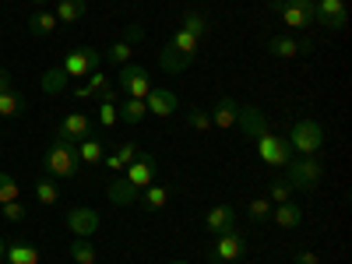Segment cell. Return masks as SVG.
<instances>
[{
	"label": "cell",
	"mask_w": 352,
	"mask_h": 264,
	"mask_svg": "<svg viewBox=\"0 0 352 264\" xmlns=\"http://www.w3.org/2000/svg\"><path fill=\"white\" fill-rule=\"evenodd\" d=\"M208 116H212V127H219V131H229V127H236V116H240V102L232 99V96H222V99L215 102V109H212Z\"/></svg>",
	"instance_id": "2e32d148"
},
{
	"label": "cell",
	"mask_w": 352,
	"mask_h": 264,
	"mask_svg": "<svg viewBox=\"0 0 352 264\" xmlns=\"http://www.w3.org/2000/svg\"><path fill=\"white\" fill-rule=\"evenodd\" d=\"M0 212H4V219H8V222H21V219H28L21 197H18V201H8V204H0Z\"/></svg>",
	"instance_id": "f35d334b"
},
{
	"label": "cell",
	"mask_w": 352,
	"mask_h": 264,
	"mask_svg": "<svg viewBox=\"0 0 352 264\" xmlns=\"http://www.w3.org/2000/svg\"><path fill=\"white\" fill-rule=\"evenodd\" d=\"M187 127L190 131H197V134H204V131H212V116L204 113V109H187Z\"/></svg>",
	"instance_id": "836d02e7"
},
{
	"label": "cell",
	"mask_w": 352,
	"mask_h": 264,
	"mask_svg": "<svg viewBox=\"0 0 352 264\" xmlns=\"http://www.w3.org/2000/svg\"><path fill=\"white\" fill-rule=\"evenodd\" d=\"M67 229L74 232V236H92V232L99 229V212L96 208H71L67 212Z\"/></svg>",
	"instance_id": "7c38bea8"
},
{
	"label": "cell",
	"mask_w": 352,
	"mask_h": 264,
	"mask_svg": "<svg viewBox=\"0 0 352 264\" xmlns=\"http://www.w3.org/2000/svg\"><path fill=\"white\" fill-rule=\"evenodd\" d=\"M169 46H173L176 53H184L187 60H194V56H197V46H201V39H194L190 32H184V28H180V32H173Z\"/></svg>",
	"instance_id": "f546056e"
},
{
	"label": "cell",
	"mask_w": 352,
	"mask_h": 264,
	"mask_svg": "<svg viewBox=\"0 0 352 264\" xmlns=\"http://www.w3.org/2000/svg\"><path fill=\"white\" fill-rule=\"evenodd\" d=\"M99 124H102L106 131L116 124V106H113V102H99Z\"/></svg>",
	"instance_id": "ab89813d"
},
{
	"label": "cell",
	"mask_w": 352,
	"mask_h": 264,
	"mask_svg": "<svg viewBox=\"0 0 352 264\" xmlns=\"http://www.w3.org/2000/svg\"><path fill=\"white\" fill-rule=\"evenodd\" d=\"M141 204L148 212H159V208H166V201H169V187L166 184H148V187H141Z\"/></svg>",
	"instance_id": "603a6c76"
},
{
	"label": "cell",
	"mask_w": 352,
	"mask_h": 264,
	"mask_svg": "<svg viewBox=\"0 0 352 264\" xmlns=\"http://www.w3.org/2000/svg\"><path fill=\"white\" fill-rule=\"evenodd\" d=\"M236 127L243 131V138H247V144L254 148V141L268 131V120H264V113L257 109V106H240V116H236Z\"/></svg>",
	"instance_id": "8fae6325"
},
{
	"label": "cell",
	"mask_w": 352,
	"mask_h": 264,
	"mask_svg": "<svg viewBox=\"0 0 352 264\" xmlns=\"http://www.w3.org/2000/svg\"><path fill=\"white\" fill-rule=\"evenodd\" d=\"M116 85H120V92L127 96V99H144L152 92V74L144 71L141 64H124L120 67V74H116Z\"/></svg>",
	"instance_id": "8992f818"
},
{
	"label": "cell",
	"mask_w": 352,
	"mask_h": 264,
	"mask_svg": "<svg viewBox=\"0 0 352 264\" xmlns=\"http://www.w3.org/2000/svg\"><path fill=\"white\" fill-rule=\"evenodd\" d=\"M56 197H60V190H56L53 180H39L36 184V201L39 204H56Z\"/></svg>",
	"instance_id": "8d00e7d4"
},
{
	"label": "cell",
	"mask_w": 352,
	"mask_h": 264,
	"mask_svg": "<svg viewBox=\"0 0 352 264\" xmlns=\"http://www.w3.org/2000/svg\"><path fill=\"white\" fill-rule=\"evenodd\" d=\"M85 11H88V4L85 0H56V21H78V18H85Z\"/></svg>",
	"instance_id": "484cf974"
},
{
	"label": "cell",
	"mask_w": 352,
	"mask_h": 264,
	"mask_svg": "<svg viewBox=\"0 0 352 264\" xmlns=\"http://www.w3.org/2000/svg\"><path fill=\"white\" fill-rule=\"evenodd\" d=\"M78 159L88 162V166H99V162H102V141H99L96 134L85 138V141H78Z\"/></svg>",
	"instance_id": "83f0119b"
},
{
	"label": "cell",
	"mask_w": 352,
	"mask_h": 264,
	"mask_svg": "<svg viewBox=\"0 0 352 264\" xmlns=\"http://www.w3.org/2000/svg\"><path fill=\"white\" fill-rule=\"evenodd\" d=\"M272 11L282 18L285 28H292V32L314 25V4L310 0H272Z\"/></svg>",
	"instance_id": "5b68a950"
},
{
	"label": "cell",
	"mask_w": 352,
	"mask_h": 264,
	"mask_svg": "<svg viewBox=\"0 0 352 264\" xmlns=\"http://www.w3.org/2000/svg\"><path fill=\"white\" fill-rule=\"evenodd\" d=\"M78 99H96V92H92V88H88V85H78V92H74Z\"/></svg>",
	"instance_id": "f6af8a7d"
},
{
	"label": "cell",
	"mask_w": 352,
	"mask_h": 264,
	"mask_svg": "<svg viewBox=\"0 0 352 264\" xmlns=\"http://www.w3.org/2000/svg\"><path fill=\"white\" fill-rule=\"evenodd\" d=\"M113 155L120 159V166L127 169V166L138 159V144H134V141H120V144H116V152H113Z\"/></svg>",
	"instance_id": "74e56055"
},
{
	"label": "cell",
	"mask_w": 352,
	"mask_h": 264,
	"mask_svg": "<svg viewBox=\"0 0 352 264\" xmlns=\"http://www.w3.org/2000/svg\"><path fill=\"white\" fill-rule=\"evenodd\" d=\"M138 194H141V190L127 180V176H120V180H113V184L106 187V197L116 204V208H127V204H134V201H138Z\"/></svg>",
	"instance_id": "ac0fdd59"
},
{
	"label": "cell",
	"mask_w": 352,
	"mask_h": 264,
	"mask_svg": "<svg viewBox=\"0 0 352 264\" xmlns=\"http://www.w3.org/2000/svg\"><path fill=\"white\" fill-rule=\"evenodd\" d=\"M184 32H190L194 39H204L208 36V18H204L201 11H187L184 14Z\"/></svg>",
	"instance_id": "4dcf8cb0"
},
{
	"label": "cell",
	"mask_w": 352,
	"mask_h": 264,
	"mask_svg": "<svg viewBox=\"0 0 352 264\" xmlns=\"http://www.w3.org/2000/svg\"><path fill=\"white\" fill-rule=\"evenodd\" d=\"M144 106H148L152 116H173L180 109V99H176V92H169V88H152V92L144 96Z\"/></svg>",
	"instance_id": "9a60e30c"
},
{
	"label": "cell",
	"mask_w": 352,
	"mask_h": 264,
	"mask_svg": "<svg viewBox=\"0 0 352 264\" xmlns=\"http://www.w3.org/2000/svg\"><path fill=\"white\" fill-rule=\"evenodd\" d=\"M243 247H247V236L232 226V229H226V232H219L215 236V247L208 250V261L212 264H232L240 254H243Z\"/></svg>",
	"instance_id": "52a82bcc"
},
{
	"label": "cell",
	"mask_w": 352,
	"mask_h": 264,
	"mask_svg": "<svg viewBox=\"0 0 352 264\" xmlns=\"http://www.w3.org/2000/svg\"><path fill=\"white\" fill-rule=\"evenodd\" d=\"M106 166H109L113 173H124V166H120V159H116V155H106Z\"/></svg>",
	"instance_id": "bcb514c9"
},
{
	"label": "cell",
	"mask_w": 352,
	"mask_h": 264,
	"mask_svg": "<svg viewBox=\"0 0 352 264\" xmlns=\"http://www.w3.org/2000/svg\"><path fill=\"white\" fill-rule=\"evenodd\" d=\"M67 254H71V261H74V264H96V261H99V250H96L92 243H88L85 236H74V243H71V250H67Z\"/></svg>",
	"instance_id": "4316f807"
},
{
	"label": "cell",
	"mask_w": 352,
	"mask_h": 264,
	"mask_svg": "<svg viewBox=\"0 0 352 264\" xmlns=\"http://www.w3.org/2000/svg\"><path fill=\"white\" fill-rule=\"evenodd\" d=\"M310 4H317V0H310Z\"/></svg>",
	"instance_id": "f907efd6"
},
{
	"label": "cell",
	"mask_w": 352,
	"mask_h": 264,
	"mask_svg": "<svg viewBox=\"0 0 352 264\" xmlns=\"http://www.w3.org/2000/svg\"><path fill=\"white\" fill-rule=\"evenodd\" d=\"M159 67H162L166 74H184V71L190 67V60H187L184 53H176V50L166 43V46L159 50Z\"/></svg>",
	"instance_id": "7402d4cb"
},
{
	"label": "cell",
	"mask_w": 352,
	"mask_h": 264,
	"mask_svg": "<svg viewBox=\"0 0 352 264\" xmlns=\"http://www.w3.org/2000/svg\"><path fill=\"white\" fill-rule=\"evenodd\" d=\"M272 208H275V204H272L268 197H254V201L247 204V219H250L254 226H264V222H272Z\"/></svg>",
	"instance_id": "f1b7e54d"
},
{
	"label": "cell",
	"mask_w": 352,
	"mask_h": 264,
	"mask_svg": "<svg viewBox=\"0 0 352 264\" xmlns=\"http://www.w3.org/2000/svg\"><path fill=\"white\" fill-rule=\"evenodd\" d=\"M32 4H39V8H43V4H50V0H32Z\"/></svg>",
	"instance_id": "c3c4849f"
},
{
	"label": "cell",
	"mask_w": 352,
	"mask_h": 264,
	"mask_svg": "<svg viewBox=\"0 0 352 264\" xmlns=\"http://www.w3.org/2000/svg\"><path fill=\"white\" fill-rule=\"evenodd\" d=\"M268 50H272V56H278V60H289V56H300V53H310L314 50V43L303 36V39H292V36H275V39H268Z\"/></svg>",
	"instance_id": "5bb4252c"
},
{
	"label": "cell",
	"mask_w": 352,
	"mask_h": 264,
	"mask_svg": "<svg viewBox=\"0 0 352 264\" xmlns=\"http://www.w3.org/2000/svg\"><path fill=\"white\" fill-rule=\"evenodd\" d=\"M56 25H60V21H56V14H53V11H43V8H39V11L32 14V18H28V32H32L36 39H46V36L53 32V28H56Z\"/></svg>",
	"instance_id": "cb8c5ba5"
},
{
	"label": "cell",
	"mask_w": 352,
	"mask_h": 264,
	"mask_svg": "<svg viewBox=\"0 0 352 264\" xmlns=\"http://www.w3.org/2000/svg\"><path fill=\"white\" fill-rule=\"evenodd\" d=\"M4 257H8V264H39V250L32 243H21V240L8 243L4 247Z\"/></svg>",
	"instance_id": "44dd1931"
},
{
	"label": "cell",
	"mask_w": 352,
	"mask_h": 264,
	"mask_svg": "<svg viewBox=\"0 0 352 264\" xmlns=\"http://www.w3.org/2000/svg\"><path fill=\"white\" fill-rule=\"evenodd\" d=\"M39 88H43V92L46 96H60L64 92V88H67V71L60 67V64H53L46 74H43V81H39Z\"/></svg>",
	"instance_id": "d4e9b609"
},
{
	"label": "cell",
	"mask_w": 352,
	"mask_h": 264,
	"mask_svg": "<svg viewBox=\"0 0 352 264\" xmlns=\"http://www.w3.org/2000/svg\"><path fill=\"white\" fill-rule=\"evenodd\" d=\"M324 176V166H320L317 155H296L289 166H285V180L292 190H314Z\"/></svg>",
	"instance_id": "7a4b0ae2"
},
{
	"label": "cell",
	"mask_w": 352,
	"mask_h": 264,
	"mask_svg": "<svg viewBox=\"0 0 352 264\" xmlns=\"http://www.w3.org/2000/svg\"><path fill=\"white\" fill-rule=\"evenodd\" d=\"M25 109V99H21V92H0V116H18Z\"/></svg>",
	"instance_id": "d6a6232c"
},
{
	"label": "cell",
	"mask_w": 352,
	"mask_h": 264,
	"mask_svg": "<svg viewBox=\"0 0 352 264\" xmlns=\"http://www.w3.org/2000/svg\"><path fill=\"white\" fill-rule=\"evenodd\" d=\"M254 152H257V159L261 162H268V166H289L292 159H296V152L289 148V141L285 138H278V134H272V131H264L257 141H254Z\"/></svg>",
	"instance_id": "277c9868"
},
{
	"label": "cell",
	"mask_w": 352,
	"mask_h": 264,
	"mask_svg": "<svg viewBox=\"0 0 352 264\" xmlns=\"http://www.w3.org/2000/svg\"><path fill=\"white\" fill-rule=\"evenodd\" d=\"M131 56H134V46L131 43H113L109 50H106V64H116V67H124V64H131Z\"/></svg>",
	"instance_id": "1f68e13d"
},
{
	"label": "cell",
	"mask_w": 352,
	"mask_h": 264,
	"mask_svg": "<svg viewBox=\"0 0 352 264\" xmlns=\"http://www.w3.org/2000/svg\"><path fill=\"white\" fill-rule=\"evenodd\" d=\"M292 264H320V261H317V254H310V250H300L296 257H292Z\"/></svg>",
	"instance_id": "7bdbcfd3"
},
{
	"label": "cell",
	"mask_w": 352,
	"mask_h": 264,
	"mask_svg": "<svg viewBox=\"0 0 352 264\" xmlns=\"http://www.w3.org/2000/svg\"><path fill=\"white\" fill-rule=\"evenodd\" d=\"M88 88H92V92L99 96V92H106V88H109V78L102 74V71H92V74H88V81H85Z\"/></svg>",
	"instance_id": "60d3db41"
},
{
	"label": "cell",
	"mask_w": 352,
	"mask_h": 264,
	"mask_svg": "<svg viewBox=\"0 0 352 264\" xmlns=\"http://www.w3.org/2000/svg\"><path fill=\"white\" fill-rule=\"evenodd\" d=\"M78 162H81V159H78V144L56 134V138L50 141V148H46V159H43L46 173L56 176V180H71V176L78 173Z\"/></svg>",
	"instance_id": "6da1fadb"
},
{
	"label": "cell",
	"mask_w": 352,
	"mask_h": 264,
	"mask_svg": "<svg viewBox=\"0 0 352 264\" xmlns=\"http://www.w3.org/2000/svg\"><path fill=\"white\" fill-rule=\"evenodd\" d=\"M272 222H275V226H282V229H296V226L303 222V208H300L296 201L275 204V208H272Z\"/></svg>",
	"instance_id": "ffe728a7"
},
{
	"label": "cell",
	"mask_w": 352,
	"mask_h": 264,
	"mask_svg": "<svg viewBox=\"0 0 352 264\" xmlns=\"http://www.w3.org/2000/svg\"><path fill=\"white\" fill-rule=\"evenodd\" d=\"M99 64H102V53L99 50H88V46L71 50L64 60H60V67L67 71V78H88L92 71H99Z\"/></svg>",
	"instance_id": "ba28073f"
},
{
	"label": "cell",
	"mask_w": 352,
	"mask_h": 264,
	"mask_svg": "<svg viewBox=\"0 0 352 264\" xmlns=\"http://www.w3.org/2000/svg\"><path fill=\"white\" fill-rule=\"evenodd\" d=\"M18 197H21V187L14 184V176L0 173V204H8V201H18Z\"/></svg>",
	"instance_id": "e575fe53"
},
{
	"label": "cell",
	"mask_w": 352,
	"mask_h": 264,
	"mask_svg": "<svg viewBox=\"0 0 352 264\" xmlns=\"http://www.w3.org/2000/svg\"><path fill=\"white\" fill-rule=\"evenodd\" d=\"M314 21H320V25L335 28V32H342L345 21H349L345 0H317V4H314Z\"/></svg>",
	"instance_id": "9c48e42d"
},
{
	"label": "cell",
	"mask_w": 352,
	"mask_h": 264,
	"mask_svg": "<svg viewBox=\"0 0 352 264\" xmlns=\"http://www.w3.org/2000/svg\"><path fill=\"white\" fill-rule=\"evenodd\" d=\"M141 39H144V28H141V25H127V32H124V43L138 46Z\"/></svg>",
	"instance_id": "b9f144b4"
},
{
	"label": "cell",
	"mask_w": 352,
	"mask_h": 264,
	"mask_svg": "<svg viewBox=\"0 0 352 264\" xmlns=\"http://www.w3.org/2000/svg\"><path fill=\"white\" fill-rule=\"evenodd\" d=\"M268 201H272V204H285V201H292V187H289V180H272V187H268Z\"/></svg>",
	"instance_id": "d590c367"
},
{
	"label": "cell",
	"mask_w": 352,
	"mask_h": 264,
	"mask_svg": "<svg viewBox=\"0 0 352 264\" xmlns=\"http://www.w3.org/2000/svg\"><path fill=\"white\" fill-rule=\"evenodd\" d=\"M169 264H190V261H169Z\"/></svg>",
	"instance_id": "681fc988"
},
{
	"label": "cell",
	"mask_w": 352,
	"mask_h": 264,
	"mask_svg": "<svg viewBox=\"0 0 352 264\" xmlns=\"http://www.w3.org/2000/svg\"><path fill=\"white\" fill-rule=\"evenodd\" d=\"M60 138H67V141H85V138H92L96 131H92V120H88L85 113H67L64 120H60V131H56Z\"/></svg>",
	"instance_id": "4fadbf2b"
},
{
	"label": "cell",
	"mask_w": 352,
	"mask_h": 264,
	"mask_svg": "<svg viewBox=\"0 0 352 264\" xmlns=\"http://www.w3.org/2000/svg\"><path fill=\"white\" fill-rule=\"evenodd\" d=\"M144 116H148V106H144V99H124L120 106H116V120L127 124V127H138Z\"/></svg>",
	"instance_id": "d6986e66"
},
{
	"label": "cell",
	"mask_w": 352,
	"mask_h": 264,
	"mask_svg": "<svg viewBox=\"0 0 352 264\" xmlns=\"http://www.w3.org/2000/svg\"><path fill=\"white\" fill-rule=\"evenodd\" d=\"M0 92H11V71L0 67Z\"/></svg>",
	"instance_id": "ee69618b"
},
{
	"label": "cell",
	"mask_w": 352,
	"mask_h": 264,
	"mask_svg": "<svg viewBox=\"0 0 352 264\" xmlns=\"http://www.w3.org/2000/svg\"><path fill=\"white\" fill-rule=\"evenodd\" d=\"M0 261H4V240H0Z\"/></svg>",
	"instance_id": "7dc6e473"
},
{
	"label": "cell",
	"mask_w": 352,
	"mask_h": 264,
	"mask_svg": "<svg viewBox=\"0 0 352 264\" xmlns=\"http://www.w3.org/2000/svg\"><path fill=\"white\" fill-rule=\"evenodd\" d=\"M285 141L296 155H317L320 148H324V127H320L317 120H296Z\"/></svg>",
	"instance_id": "3957f363"
},
{
	"label": "cell",
	"mask_w": 352,
	"mask_h": 264,
	"mask_svg": "<svg viewBox=\"0 0 352 264\" xmlns=\"http://www.w3.org/2000/svg\"><path fill=\"white\" fill-rule=\"evenodd\" d=\"M155 169H159V162H155V155H148V152H138V159L124 169V176L141 190V187H148V184H155Z\"/></svg>",
	"instance_id": "30bf717a"
},
{
	"label": "cell",
	"mask_w": 352,
	"mask_h": 264,
	"mask_svg": "<svg viewBox=\"0 0 352 264\" xmlns=\"http://www.w3.org/2000/svg\"><path fill=\"white\" fill-rule=\"evenodd\" d=\"M232 226H236V212H232L229 204H215V208H208V215H204V229H208L212 236H219V232H226Z\"/></svg>",
	"instance_id": "e0dca14e"
}]
</instances>
